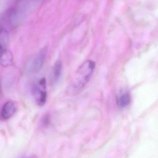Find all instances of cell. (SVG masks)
<instances>
[{
	"instance_id": "obj_1",
	"label": "cell",
	"mask_w": 158,
	"mask_h": 158,
	"mask_svg": "<svg viewBox=\"0 0 158 158\" xmlns=\"http://www.w3.org/2000/svg\"><path fill=\"white\" fill-rule=\"evenodd\" d=\"M96 63L87 60L78 69L67 90L69 95L74 96L80 93L90 81L95 68Z\"/></svg>"
},
{
	"instance_id": "obj_2",
	"label": "cell",
	"mask_w": 158,
	"mask_h": 158,
	"mask_svg": "<svg viewBox=\"0 0 158 158\" xmlns=\"http://www.w3.org/2000/svg\"><path fill=\"white\" fill-rule=\"evenodd\" d=\"M32 91L37 104L41 106H44L47 98L45 79H41L35 83L32 87Z\"/></svg>"
},
{
	"instance_id": "obj_3",
	"label": "cell",
	"mask_w": 158,
	"mask_h": 158,
	"mask_svg": "<svg viewBox=\"0 0 158 158\" xmlns=\"http://www.w3.org/2000/svg\"><path fill=\"white\" fill-rule=\"evenodd\" d=\"M47 53V48L44 47L36 55L31 67V69L32 73H38L42 68L45 62Z\"/></svg>"
},
{
	"instance_id": "obj_4",
	"label": "cell",
	"mask_w": 158,
	"mask_h": 158,
	"mask_svg": "<svg viewBox=\"0 0 158 158\" xmlns=\"http://www.w3.org/2000/svg\"><path fill=\"white\" fill-rule=\"evenodd\" d=\"M15 111V103L12 101H8L4 105L1 112V116L3 119H8L14 115Z\"/></svg>"
},
{
	"instance_id": "obj_5",
	"label": "cell",
	"mask_w": 158,
	"mask_h": 158,
	"mask_svg": "<svg viewBox=\"0 0 158 158\" xmlns=\"http://www.w3.org/2000/svg\"><path fill=\"white\" fill-rule=\"evenodd\" d=\"M13 56L8 50H0V64L4 67H7L12 64Z\"/></svg>"
},
{
	"instance_id": "obj_6",
	"label": "cell",
	"mask_w": 158,
	"mask_h": 158,
	"mask_svg": "<svg viewBox=\"0 0 158 158\" xmlns=\"http://www.w3.org/2000/svg\"><path fill=\"white\" fill-rule=\"evenodd\" d=\"M9 34L6 28L0 26V50L8 49Z\"/></svg>"
},
{
	"instance_id": "obj_7",
	"label": "cell",
	"mask_w": 158,
	"mask_h": 158,
	"mask_svg": "<svg viewBox=\"0 0 158 158\" xmlns=\"http://www.w3.org/2000/svg\"><path fill=\"white\" fill-rule=\"evenodd\" d=\"M62 69V63L60 60H57L52 69V79L53 82H57L61 76Z\"/></svg>"
},
{
	"instance_id": "obj_8",
	"label": "cell",
	"mask_w": 158,
	"mask_h": 158,
	"mask_svg": "<svg viewBox=\"0 0 158 158\" xmlns=\"http://www.w3.org/2000/svg\"><path fill=\"white\" fill-rule=\"evenodd\" d=\"M131 101V97L128 93L122 94L117 98V105L120 108H124L130 105Z\"/></svg>"
}]
</instances>
